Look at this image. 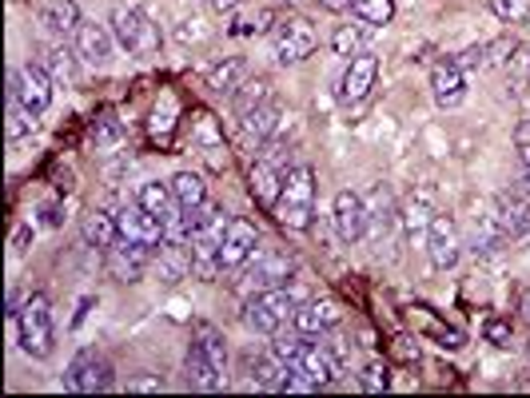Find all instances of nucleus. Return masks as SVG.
I'll return each mask as SVG.
<instances>
[{
  "instance_id": "f257e3e1",
  "label": "nucleus",
  "mask_w": 530,
  "mask_h": 398,
  "mask_svg": "<svg viewBox=\"0 0 530 398\" xmlns=\"http://www.w3.org/2000/svg\"><path fill=\"white\" fill-rule=\"evenodd\" d=\"M275 219H280V227L287 231H307L312 227V215H315V172L307 168V163H295V168H287L283 175V192L275 199Z\"/></svg>"
},
{
  "instance_id": "f03ea898",
  "label": "nucleus",
  "mask_w": 530,
  "mask_h": 398,
  "mask_svg": "<svg viewBox=\"0 0 530 398\" xmlns=\"http://www.w3.org/2000/svg\"><path fill=\"white\" fill-rule=\"evenodd\" d=\"M303 303V291H295V287H268V291H256L244 303V323L251 330H260V335H275V330L292 327L295 311H300Z\"/></svg>"
},
{
  "instance_id": "7ed1b4c3",
  "label": "nucleus",
  "mask_w": 530,
  "mask_h": 398,
  "mask_svg": "<svg viewBox=\"0 0 530 398\" xmlns=\"http://www.w3.org/2000/svg\"><path fill=\"white\" fill-rule=\"evenodd\" d=\"M13 327H16L20 351H25L28 359H48L52 355V347H57V327H52L48 298H44L40 291L37 295H25V303H20Z\"/></svg>"
},
{
  "instance_id": "20e7f679",
  "label": "nucleus",
  "mask_w": 530,
  "mask_h": 398,
  "mask_svg": "<svg viewBox=\"0 0 530 398\" xmlns=\"http://www.w3.org/2000/svg\"><path fill=\"white\" fill-rule=\"evenodd\" d=\"M244 275H239L236 291L251 298L256 291H268V287H283L287 279L295 275V259L287 256V251H275V247H260L256 256H251L244 267H239Z\"/></svg>"
},
{
  "instance_id": "39448f33",
  "label": "nucleus",
  "mask_w": 530,
  "mask_h": 398,
  "mask_svg": "<svg viewBox=\"0 0 530 398\" xmlns=\"http://www.w3.org/2000/svg\"><path fill=\"white\" fill-rule=\"evenodd\" d=\"M108 25H112L116 44L124 52H132V57H152V52L160 48V28L152 25L140 8H128V5L112 8V20H108Z\"/></svg>"
},
{
  "instance_id": "423d86ee",
  "label": "nucleus",
  "mask_w": 530,
  "mask_h": 398,
  "mask_svg": "<svg viewBox=\"0 0 530 398\" xmlns=\"http://www.w3.org/2000/svg\"><path fill=\"white\" fill-rule=\"evenodd\" d=\"M64 386H69L72 394H101L112 386V362H108L101 351H80L72 362H69V371H64Z\"/></svg>"
},
{
  "instance_id": "0eeeda50",
  "label": "nucleus",
  "mask_w": 530,
  "mask_h": 398,
  "mask_svg": "<svg viewBox=\"0 0 530 398\" xmlns=\"http://www.w3.org/2000/svg\"><path fill=\"white\" fill-rule=\"evenodd\" d=\"M315 44H319V37H315V28L307 25L303 16H287V20H280V25L271 28V48H275V60H280V64L307 60L315 52Z\"/></svg>"
},
{
  "instance_id": "6e6552de",
  "label": "nucleus",
  "mask_w": 530,
  "mask_h": 398,
  "mask_svg": "<svg viewBox=\"0 0 530 398\" xmlns=\"http://www.w3.org/2000/svg\"><path fill=\"white\" fill-rule=\"evenodd\" d=\"M52 84L57 80H52L44 68L25 64V68H16L13 76H8V96H16L32 116H40V112H48V104H52Z\"/></svg>"
},
{
  "instance_id": "1a4fd4ad",
  "label": "nucleus",
  "mask_w": 530,
  "mask_h": 398,
  "mask_svg": "<svg viewBox=\"0 0 530 398\" xmlns=\"http://www.w3.org/2000/svg\"><path fill=\"white\" fill-rule=\"evenodd\" d=\"M491 215L499 219L503 236L511 243H526L530 239V195L511 187V192H499L491 199Z\"/></svg>"
},
{
  "instance_id": "9d476101",
  "label": "nucleus",
  "mask_w": 530,
  "mask_h": 398,
  "mask_svg": "<svg viewBox=\"0 0 530 398\" xmlns=\"http://www.w3.org/2000/svg\"><path fill=\"white\" fill-rule=\"evenodd\" d=\"M104 256H108V271H112L120 283H136V279H143V271L156 263V247L120 236L116 247H108Z\"/></svg>"
},
{
  "instance_id": "9b49d317",
  "label": "nucleus",
  "mask_w": 530,
  "mask_h": 398,
  "mask_svg": "<svg viewBox=\"0 0 530 398\" xmlns=\"http://www.w3.org/2000/svg\"><path fill=\"white\" fill-rule=\"evenodd\" d=\"M427 256H430V267L435 271H450L462 256V239H459V227L455 219L435 212V219H430L427 227Z\"/></svg>"
},
{
  "instance_id": "f8f14e48",
  "label": "nucleus",
  "mask_w": 530,
  "mask_h": 398,
  "mask_svg": "<svg viewBox=\"0 0 530 398\" xmlns=\"http://www.w3.org/2000/svg\"><path fill=\"white\" fill-rule=\"evenodd\" d=\"M331 224H335V236L344 243L367 239V199L344 187V192L335 195V204H331Z\"/></svg>"
},
{
  "instance_id": "ddd939ff",
  "label": "nucleus",
  "mask_w": 530,
  "mask_h": 398,
  "mask_svg": "<svg viewBox=\"0 0 530 398\" xmlns=\"http://www.w3.org/2000/svg\"><path fill=\"white\" fill-rule=\"evenodd\" d=\"M367 199V236H371V243L383 251V239H395V231L403 227V219H399V207H395V199H391V192L387 187H375L371 195H363Z\"/></svg>"
},
{
  "instance_id": "4468645a",
  "label": "nucleus",
  "mask_w": 530,
  "mask_h": 398,
  "mask_svg": "<svg viewBox=\"0 0 530 398\" xmlns=\"http://www.w3.org/2000/svg\"><path fill=\"white\" fill-rule=\"evenodd\" d=\"M76 57L88 60L92 68H104L112 60V48H116V37H112V25H96V20H80L76 25Z\"/></svg>"
},
{
  "instance_id": "2eb2a0df",
  "label": "nucleus",
  "mask_w": 530,
  "mask_h": 398,
  "mask_svg": "<svg viewBox=\"0 0 530 398\" xmlns=\"http://www.w3.org/2000/svg\"><path fill=\"white\" fill-rule=\"evenodd\" d=\"M116 219H120V236H124V239L148 243V247H160V243L168 239V236H164V219L152 215L148 207L140 204V199H136V204H124V207H120Z\"/></svg>"
},
{
  "instance_id": "dca6fc26",
  "label": "nucleus",
  "mask_w": 530,
  "mask_h": 398,
  "mask_svg": "<svg viewBox=\"0 0 530 398\" xmlns=\"http://www.w3.org/2000/svg\"><path fill=\"white\" fill-rule=\"evenodd\" d=\"M256 251H260L256 224H248V219H231L228 236H224V247H219V263H224V271H239L251 256H256Z\"/></svg>"
},
{
  "instance_id": "f3484780",
  "label": "nucleus",
  "mask_w": 530,
  "mask_h": 398,
  "mask_svg": "<svg viewBox=\"0 0 530 398\" xmlns=\"http://www.w3.org/2000/svg\"><path fill=\"white\" fill-rule=\"evenodd\" d=\"M339 319H344V307H339L331 295H323V298H303L300 311H295V319H292V327L319 339V335H327L331 327H339Z\"/></svg>"
},
{
  "instance_id": "a211bd4d",
  "label": "nucleus",
  "mask_w": 530,
  "mask_h": 398,
  "mask_svg": "<svg viewBox=\"0 0 530 398\" xmlns=\"http://www.w3.org/2000/svg\"><path fill=\"white\" fill-rule=\"evenodd\" d=\"M375 76H379V60H375L371 52L351 57L344 76H339V100H344V104H359V100H367V92L375 88Z\"/></svg>"
},
{
  "instance_id": "6ab92c4d",
  "label": "nucleus",
  "mask_w": 530,
  "mask_h": 398,
  "mask_svg": "<svg viewBox=\"0 0 530 398\" xmlns=\"http://www.w3.org/2000/svg\"><path fill=\"white\" fill-rule=\"evenodd\" d=\"M523 48L514 37H499V40H487V44H474V48H467L459 57L462 72H491V68H506L511 64V57Z\"/></svg>"
},
{
  "instance_id": "aec40b11",
  "label": "nucleus",
  "mask_w": 530,
  "mask_h": 398,
  "mask_svg": "<svg viewBox=\"0 0 530 398\" xmlns=\"http://www.w3.org/2000/svg\"><path fill=\"white\" fill-rule=\"evenodd\" d=\"M280 128H283V108L275 100H268L263 108H256V112H248L239 120V136H244L248 148H263L268 140L280 136Z\"/></svg>"
},
{
  "instance_id": "412c9836",
  "label": "nucleus",
  "mask_w": 530,
  "mask_h": 398,
  "mask_svg": "<svg viewBox=\"0 0 530 398\" xmlns=\"http://www.w3.org/2000/svg\"><path fill=\"white\" fill-rule=\"evenodd\" d=\"M430 92H435L439 108H459L462 96H467V76H462L459 60H439L430 68Z\"/></svg>"
},
{
  "instance_id": "4be33fe9",
  "label": "nucleus",
  "mask_w": 530,
  "mask_h": 398,
  "mask_svg": "<svg viewBox=\"0 0 530 398\" xmlns=\"http://www.w3.org/2000/svg\"><path fill=\"white\" fill-rule=\"evenodd\" d=\"M184 374H187V386H196V391H204V394H216V391H224L228 379H224V367H219L216 359H207L200 347H187V359H184Z\"/></svg>"
},
{
  "instance_id": "5701e85b",
  "label": "nucleus",
  "mask_w": 530,
  "mask_h": 398,
  "mask_svg": "<svg viewBox=\"0 0 530 398\" xmlns=\"http://www.w3.org/2000/svg\"><path fill=\"white\" fill-rule=\"evenodd\" d=\"M283 175H287V168L280 160L260 156L256 163H251V195H256L263 207H275V199H280V192H283Z\"/></svg>"
},
{
  "instance_id": "b1692460",
  "label": "nucleus",
  "mask_w": 530,
  "mask_h": 398,
  "mask_svg": "<svg viewBox=\"0 0 530 398\" xmlns=\"http://www.w3.org/2000/svg\"><path fill=\"white\" fill-rule=\"evenodd\" d=\"M435 195H430V187H423L419 195H411L407 204L399 207V219H403V231L411 239H427V227H430V219H435Z\"/></svg>"
},
{
  "instance_id": "393cba45",
  "label": "nucleus",
  "mask_w": 530,
  "mask_h": 398,
  "mask_svg": "<svg viewBox=\"0 0 530 398\" xmlns=\"http://www.w3.org/2000/svg\"><path fill=\"white\" fill-rule=\"evenodd\" d=\"M156 267H160V279H164V283H180V279H187V275H192V247L164 239L160 247H156Z\"/></svg>"
},
{
  "instance_id": "a878e982",
  "label": "nucleus",
  "mask_w": 530,
  "mask_h": 398,
  "mask_svg": "<svg viewBox=\"0 0 530 398\" xmlns=\"http://www.w3.org/2000/svg\"><path fill=\"white\" fill-rule=\"evenodd\" d=\"M40 68L48 72L57 84H76V80H80V64H76V57H72L69 44H44Z\"/></svg>"
},
{
  "instance_id": "bb28decb",
  "label": "nucleus",
  "mask_w": 530,
  "mask_h": 398,
  "mask_svg": "<svg viewBox=\"0 0 530 398\" xmlns=\"http://www.w3.org/2000/svg\"><path fill=\"white\" fill-rule=\"evenodd\" d=\"M80 231H84L88 247L108 251V247H116V239H120V219L112 212H92V215H84Z\"/></svg>"
},
{
  "instance_id": "cd10ccee",
  "label": "nucleus",
  "mask_w": 530,
  "mask_h": 398,
  "mask_svg": "<svg viewBox=\"0 0 530 398\" xmlns=\"http://www.w3.org/2000/svg\"><path fill=\"white\" fill-rule=\"evenodd\" d=\"M172 195H175V204L180 207H204L207 204V183H204V175L200 172H175L172 175Z\"/></svg>"
},
{
  "instance_id": "c85d7f7f",
  "label": "nucleus",
  "mask_w": 530,
  "mask_h": 398,
  "mask_svg": "<svg viewBox=\"0 0 530 398\" xmlns=\"http://www.w3.org/2000/svg\"><path fill=\"white\" fill-rule=\"evenodd\" d=\"M271 100V80L268 76H256V80H244L236 88V96H231V108H236V116L244 120L248 112H256Z\"/></svg>"
},
{
  "instance_id": "c756f323",
  "label": "nucleus",
  "mask_w": 530,
  "mask_h": 398,
  "mask_svg": "<svg viewBox=\"0 0 530 398\" xmlns=\"http://www.w3.org/2000/svg\"><path fill=\"white\" fill-rule=\"evenodd\" d=\"M80 8H76V0H52L48 8L40 13V25L48 32H57V37H69V32H76V25H80Z\"/></svg>"
},
{
  "instance_id": "7c9ffc66",
  "label": "nucleus",
  "mask_w": 530,
  "mask_h": 398,
  "mask_svg": "<svg viewBox=\"0 0 530 398\" xmlns=\"http://www.w3.org/2000/svg\"><path fill=\"white\" fill-rule=\"evenodd\" d=\"M287 374H292V367H287V362L275 355V351L251 362V379H256L260 391H283V386H287Z\"/></svg>"
},
{
  "instance_id": "2f4dec72",
  "label": "nucleus",
  "mask_w": 530,
  "mask_h": 398,
  "mask_svg": "<svg viewBox=\"0 0 530 398\" xmlns=\"http://www.w3.org/2000/svg\"><path fill=\"white\" fill-rule=\"evenodd\" d=\"M331 48H335L339 57H347V60L359 57V52H367L371 48V25H363V20H359V25H344L335 37H331Z\"/></svg>"
},
{
  "instance_id": "473e14b6",
  "label": "nucleus",
  "mask_w": 530,
  "mask_h": 398,
  "mask_svg": "<svg viewBox=\"0 0 530 398\" xmlns=\"http://www.w3.org/2000/svg\"><path fill=\"white\" fill-rule=\"evenodd\" d=\"M248 80V64L239 60V57H231L224 64H216L212 72H207V88H216V92H228V96H236V88Z\"/></svg>"
},
{
  "instance_id": "72a5a7b5",
  "label": "nucleus",
  "mask_w": 530,
  "mask_h": 398,
  "mask_svg": "<svg viewBox=\"0 0 530 398\" xmlns=\"http://www.w3.org/2000/svg\"><path fill=\"white\" fill-rule=\"evenodd\" d=\"M136 199H140L143 207H148L152 215H160V219H168V215L175 212V207H180V204H175V195H172V183H160V180L143 183Z\"/></svg>"
},
{
  "instance_id": "f704fd0d",
  "label": "nucleus",
  "mask_w": 530,
  "mask_h": 398,
  "mask_svg": "<svg viewBox=\"0 0 530 398\" xmlns=\"http://www.w3.org/2000/svg\"><path fill=\"white\" fill-rule=\"evenodd\" d=\"M192 342L204 351L207 359H216L219 367H228V342H224V330L212 327V323H196L192 327Z\"/></svg>"
},
{
  "instance_id": "c9c22d12",
  "label": "nucleus",
  "mask_w": 530,
  "mask_h": 398,
  "mask_svg": "<svg viewBox=\"0 0 530 398\" xmlns=\"http://www.w3.org/2000/svg\"><path fill=\"white\" fill-rule=\"evenodd\" d=\"M347 5H351V13H355L363 25H371V28L387 25V20L395 16V0H347Z\"/></svg>"
},
{
  "instance_id": "e433bc0d",
  "label": "nucleus",
  "mask_w": 530,
  "mask_h": 398,
  "mask_svg": "<svg viewBox=\"0 0 530 398\" xmlns=\"http://www.w3.org/2000/svg\"><path fill=\"white\" fill-rule=\"evenodd\" d=\"M5 131H8V140H20V136H32V131H37V116H32L16 96H8V124H5Z\"/></svg>"
},
{
  "instance_id": "4c0bfd02",
  "label": "nucleus",
  "mask_w": 530,
  "mask_h": 398,
  "mask_svg": "<svg viewBox=\"0 0 530 398\" xmlns=\"http://www.w3.org/2000/svg\"><path fill=\"white\" fill-rule=\"evenodd\" d=\"M359 386L367 394H383L391 386V367H387V362H367L363 374H359Z\"/></svg>"
},
{
  "instance_id": "58836bf2",
  "label": "nucleus",
  "mask_w": 530,
  "mask_h": 398,
  "mask_svg": "<svg viewBox=\"0 0 530 398\" xmlns=\"http://www.w3.org/2000/svg\"><path fill=\"white\" fill-rule=\"evenodd\" d=\"M120 140H124V128H120L116 120H101V124L92 128V148L96 152H112Z\"/></svg>"
},
{
  "instance_id": "ea45409f",
  "label": "nucleus",
  "mask_w": 530,
  "mask_h": 398,
  "mask_svg": "<svg viewBox=\"0 0 530 398\" xmlns=\"http://www.w3.org/2000/svg\"><path fill=\"white\" fill-rule=\"evenodd\" d=\"M491 8L499 20H506V25H523L530 16V0H491Z\"/></svg>"
},
{
  "instance_id": "a19ab883",
  "label": "nucleus",
  "mask_w": 530,
  "mask_h": 398,
  "mask_svg": "<svg viewBox=\"0 0 530 398\" xmlns=\"http://www.w3.org/2000/svg\"><path fill=\"white\" fill-rule=\"evenodd\" d=\"M482 335H487V339L494 342V347H511L514 323H511V319H499V315H494V319H487V327H482Z\"/></svg>"
},
{
  "instance_id": "79ce46f5",
  "label": "nucleus",
  "mask_w": 530,
  "mask_h": 398,
  "mask_svg": "<svg viewBox=\"0 0 530 398\" xmlns=\"http://www.w3.org/2000/svg\"><path fill=\"white\" fill-rule=\"evenodd\" d=\"M283 391H287V394H312V391H319V386L307 379L303 371H292V374H287V386H283Z\"/></svg>"
},
{
  "instance_id": "37998d69",
  "label": "nucleus",
  "mask_w": 530,
  "mask_h": 398,
  "mask_svg": "<svg viewBox=\"0 0 530 398\" xmlns=\"http://www.w3.org/2000/svg\"><path fill=\"white\" fill-rule=\"evenodd\" d=\"M128 391H164V379H132Z\"/></svg>"
},
{
  "instance_id": "c03bdc74",
  "label": "nucleus",
  "mask_w": 530,
  "mask_h": 398,
  "mask_svg": "<svg viewBox=\"0 0 530 398\" xmlns=\"http://www.w3.org/2000/svg\"><path fill=\"white\" fill-rule=\"evenodd\" d=\"M395 351H399V359H419V342L411 347V339H395Z\"/></svg>"
},
{
  "instance_id": "a18cd8bd",
  "label": "nucleus",
  "mask_w": 530,
  "mask_h": 398,
  "mask_svg": "<svg viewBox=\"0 0 530 398\" xmlns=\"http://www.w3.org/2000/svg\"><path fill=\"white\" fill-rule=\"evenodd\" d=\"M518 172H530V140H518Z\"/></svg>"
},
{
  "instance_id": "49530a36",
  "label": "nucleus",
  "mask_w": 530,
  "mask_h": 398,
  "mask_svg": "<svg viewBox=\"0 0 530 398\" xmlns=\"http://www.w3.org/2000/svg\"><path fill=\"white\" fill-rule=\"evenodd\" d=\"M239 5H244V0H212L216 13H231V8H239Z\"/></svg>"
},
{
  "instance_id": "de8ad7c7",
  "label": "nucleus",
  "mask_w": 530,
  "mask_h": 398,
  "mask_svg": "<svg viewBox=\"0 0 530 398\" xmlns=\"http://www.w3.org/2000/svg\"><path fill=\"white\" fill-rule=\"evenodd\" d=\"M523 319L530 323V291H526V298H523Z\"/></svg>"
},
{
  "instance_id": "09e8293b",
  "label": "nucleus",
  "mask_w": 530,
  "mask_h": 398,
  "mask_svg": "<svg viewBox=\"0 0 530 398\" xmlns=\"http://www.w3.org/2000/svg\"><path fill=\"white\" fill-rule=\"evenodd\" d=\"M526 92H530V48H526Z\"/></svg>"
},
{
  "instance_id": "8fccbe9b",
  "label": "nucleus",
  "mask_w": 530,
  "mask_h": 398,
  "mask_svg": "<svg viewBox=\"0 0 530 398\" xmlns=\"http://www.w3.org/2000/svg\"><path fill=\"white\" fill-rule=\"evenodd\" d=\"M526 359H530V342H526Z\"/></svg>"
},
{
  "instance_id": "3c124183",
  "label": "nucleus",
  "mask_w": 530,
  "mask_h": 398,
  "mask_svg": "<svg viewBox=\"0 0 530 398\" xmlns=\"http://www.w3.org/2000/svg\"><path fill=\"white\" fill-rule=\"evenodd\" d=\"M287 5H292V0H287Z\"/></svg>"
}]
</instances>
